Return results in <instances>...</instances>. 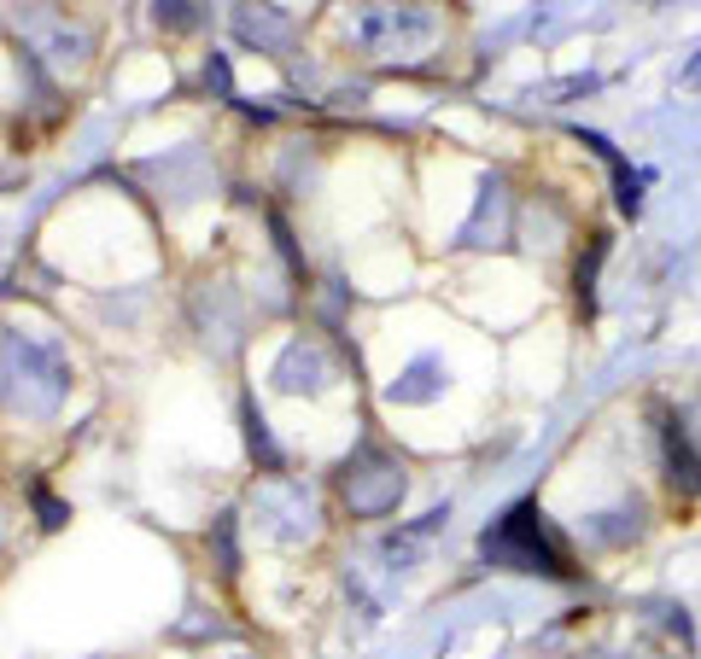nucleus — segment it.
I'll use <instances>...</instances> for the list:
<instances>
[{
    "mask_svg": "<svg viewBox=\"0 0 701 659\" xmlns=\"http://www.w3.org/2000/svg\"><path fill=\"white\" fill-rule=\"evenodd\" d=\"M486 555L503 560V567H521V572L567 578V549L556 543V532L544 525V514L532 502H521L503 525H497V532H486Z\"/></svg>",
    "mask_w": 701,
    "mask_h": 659,
    "instance_id": "f257e3e1",
    "label": "nucleus"
}]
</instances>
